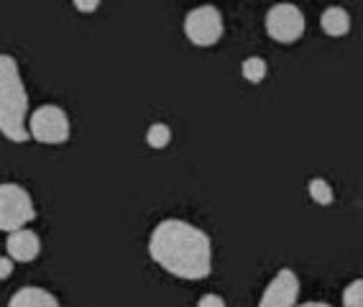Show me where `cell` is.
I'll list each match as a JSON object with an SVG mask.
<instances>
[{"mask_svg": "<svg viewBox=\"0 0 363 307\" xmlns=\"http://www.w3.org/2000/svg\"><path fill=\"white\" fill-rule=\"evenodd\" d=\"M299 297V279L292 269H279V274L269 281L261 294L259 307H294Z\"/></svg>", "mask_w": 363, "mask_h": 307, "instance_id": "cell-7", "label": "cell"}, {"mask_svg": "<svg viewBox=\"0 0 363 307\" xmlns=\"http://www.w3.org/2000/svg\"><path fill=\"white\" fill-rule=\"evenodd\" d=\"M28 136L39 144H65L69 138V118L59 105H41L28 116Z\"/></svg>", "mask_w": 363, "mask_h": 307, "instance_id": "cell-4", "label": "cell"}, {"mask_svg": "<svg viewBox=\"0 0 363 307\" xmlns=\"http://www.w3.org/2000/svg\"><path fill=\"white\" fill-rule=\"evenodd\" d=\"M320 26H323V31L328 33V36H333V39H340V36H345V33L350 31V16L345 8L340 6H330L323 11V18H320Z\"/></svg>", "mask_w": 363, "mask_h": 307, "instance_id": "cell-10", "label": "cell"}, {"mask_svg": "<svg viewBox=\"0 0 363 307\" xmlns=\"http://www.w3.org/2000/svg\"><path fill=\"white\" fill-rule=\"evenodd\" d=\"M184 33L195 46H213L223 39V16L215 6H200L184 18Z\"/></svg>", "mask_w": 363, "mask_h": 307, "instance_id": "cell-6", "label": "cell"}, {"mask_svg": "<svg viewBox=\"0 0 363 307\" xmlns=\"http://www.w3.org/2000/svg\"><path fill=\"white\" fill-rule=\"evenodd\" d=\"M8 307H59V300L41 287H23L11 297Z\"/></svg>", "mask_w": 363, "mask_h": 307, "instance_id": "cell-9", "label": "cell"}, {"mask_svg": "<svg viewBox=\"0 0 363 307\" xmlns=\"http://www.w3.org/2000/svg\"><path fill=\"white\" fill-rule=\"evenodd\" d=\"M149 254L164 272L179 279H205L213 272L210 235L187 221L167 218L151 230Z\"/></svg>", "mask_w": 363, "mask_h": 307, "instance_id": "cell-1", "label": "cell"}, {"mask_svg": "<svg viewBox=\"0 0 363 307\" xmlns=\"http://www.w3.org/2000/svg\"><path fill=\"white\" fill-rule=\"evenodd\" d=\"M172 141V131H169L167 123H154L146 131V144L151 146V149H164V146Z\"/></svg>", "mask_w": 363, "mask_h": 307, "instance_id": "cell-11", "label": "cell"}, {"mask_svg": "<svg viewBox=\"0 0 363 307\" xmlns=\"http://www.w3.org/2000/svg\"><path fill=\"white\" fill-rule=\"evenodd\" d=\"M266 33L279 44H294L305 33V16L292 3H277L266 13Z\"/></svg>", "mask_w": 363, "mask_h": 307, "instance_id": "cell-5", "label": "cell"}, {"mask_svg": "<svg viewBox=\"0 0 363 307\" xmlns=\"http://www.w3.org/2000/svg\"><path fill=\"white\" fill-rule=\"evenodd\" d=\"M33 218H36V208L23 187L16 182L0 184V230L13 233V230L26 228Z\"/></svg>", "mask_w": 363, "mask_h": 307, "instance_id": "cell-3", "label": "cell"}, {"mask_svg": "<svg viewBox=\"0 0 363 307\" xmlns=\"http://www.w3.org/2000/svg\"><path fill=\"white\" fill-rule=\"evenodd\" d=\"M243 77L248 79V82H253V85H259V82H264L266 77V62L261 57H251L243 62Z\"/></svg>", "mask_w": 363, "mask_h": 307, "instance_id": "cell-12", "label": "cell"}, {"mask_svg": "<svg viewBox=\"0 0 363 307\" xmlns=\"http://www.w3.org/2000/svg\"><path fill=\"white\" fill-rule=\"evenodd\" d=\"M13 274V259L11 256H0V281Z\"/></svg>", "mask_w": 363, "mask_h": 307, "instance_id": "cell-17", "label": "cell"}, {"mask_svg": "<svg viewBox=\"0 0 363 307\" xmlns=\"http://www.w3.org/2000/svg\"><path fill=\"white\" fill-rule=\"evenodd\" d=\"M28 116V95L21 79L18 62L11 54H0V133L13 141L23 144L28 141L26 128Z\"/></svg>", "mask_w": 363, "mask_h": 307, "instance_id": "cell-2", "label": "cell"}, {"mask_svg": "<svg viewBox=\"0 0 363 307\" xmlns=\"http://www.w3.org/2000/svg\"><path fill=\"white\" fill-rule=\"evenodd\" d=\"M299 307H330L328 302H305V305H299Z\"/></svg>", "mask_w": 363, "mask_h": 307, "instance_id": "cell-18", "label": "cell"}, {"mask_svg": "<svg viewBox=\"0 0 363 307\" xmlns=\"http://www.w3.org/2000/svg\"><path fill=\"white\" fill-rule=\"evenodd\" d=\"M343 307H363V279L350 281L343 289Z\"/></svg>", "mask_w": 363, "mask_h": 307, "instance_id": "cell-14", "label": "cell"}, {"mask_svg": "<svg viewBox=\"0 0 363 307\" xmlns=\"http://www.w3.org/2000/svg\"><path fill=\"white\" fill-rule=\"evenodd\" d=\"M6 249H8V256H11L13 262L28 264L39 256L41 238H39V233H33V230L21 228V230H13V233L8 235Z\"/></svg>", "mask_w": 363, "mask_h": 307, "instance_id": "cell-8", "label": "cell"}, {"mask_svg": "<svg viewBox=\"0 0 363 307\" xmlns=\"http://www.w3.org/2000/svg\"><path fill=\"white\" fill-rule=\"evenodd\" d=\"M197 307H225V300H223L220 294H202Z\"/></svg>", "mask_w": 363, "mask_h": 307, "instance_id": "cell-15", "label": "cell"}, {"mask_svg": "<svg viewBox=\"0 0 363 307\" xmlns=\"http://www.w3.org/2000/svg\"><path fill=\"white\" fill-rule=\"evenodd\" d=\"M310 195H312V200L315 203H320V205H330L333 203V187L325 179H312L310 182Z\"/></svg>", "mask_w": 363, "mask_h": 307, "instance_id": "cell-13", "label": "cell"}, {"mask_svg": "<svg viewBox=\"0 0 363 307\" xmlns=\"http://www.w3.org/2000/svg\"><path fill=\"white\" fill-rule=\"evenodd\" d=\"M74 8H77L79 13H92V11H98L100 0H72Z\"/></svg>", "mask_w": 363, "mask_h": 307, "instance_id": "cell-16", "label": "cell"}]
</instances>
